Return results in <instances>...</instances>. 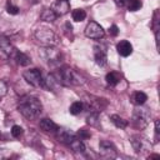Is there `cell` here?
Listing matches in <instances>:
<instances>
[{
    "label": "cell",
    "instance_id": "d4e9b609",
    "mask_svg": "<svg viewBox=\"0 0 160 160\" xmlns=\"http://www.w3.org/2000/svg\"><path fill=\"white\" fill-rule=\"evenodd\" d=\"M126 5H128V10L129 11H138L142 6V2L140 0H129V2Z\"/></svg>",
    "mask_w": 160,
    "mask_h": 160
},
{
    "label": "cell",
    "instance_id": "ffe728a7",
    "mask_svg": "<svg viewBox=\"0 0 160 160\" xmlns=\"http://www.w3.org/2000/svg\"><path fill=\"white\" fill-rule=\"evenodd\" d=\"M110 120H111V122H112L116 128L125 129V128L128 126V120L122 119V118L119 116V115H111V116H110Z\"/></svg>",
    "mask_w": 160,
    "mask_h": 160
},
{
    "label": "cell",
    "instance_id": "44dd1931",
    "mask_svg": "<svg viewBox=\"0 0 160 160\" xmlns=\"http://www.w3.org/2000/svg\"><path fill=\"white\" fill-rule=\"evenodd\" d=\"M105 80H106L108 85H110V86H116L118 82L120 81V76H119L116 72L111 71V72H108V74H106Z\"/></svg>",
    "mask_w": 160,
    "mask_h": 160
},
{
    "label": "cell",
    "instance_id": "cb8c5ba5",
    "mask_svg": "<svg viewBox=\"0 0 160 160\" xmlns=\"http://www.w3.org/2000/svg\"><path fill=\"white\" fill-rule=\"evenodd\" d=\"M152 29H154V34H155V39L156 42L159 40V11L156 10L154 14V20H152Z\"/></svg>",
    "mask_w": 160,
    "mask_h": 160
},
{
    "label": "cell",
    "instance_id": "836d02e7",
    "mask_svg": "<svg viewBox=\"0 0 160 160\" xmlns=\"http://www.w3.org/2000/svg\"><path fill=\"white\" fill-rule=\"evenodd\" d=\"M114 1H115V4H116L118 6H120V8L126 6V4L129 2V0H114Z\"/></svg>",
    "mask_w": 160,
    "mask_h": 160
},
{
    "label": "cell",
    "instance_id": "9a60e30c",
    "mask_svg": "<svg viewBox=\"0 0 160 160\" xmlns=\"http://www.w3.org/2000/svg\"><path fill=\"white\" fill-rule=\"evenodd\" d=\"M116 50H118V52H119L121 56L126 58V56H129V55L132 52V45H131L128 40H121L120 42H118Z\"/></svg>",
    "mask_w": 160,
    "mask_h": 160
},
{
    "label": "cell",
    "instance_id": "277c9868",
    "mask_svg": "<svg viewBox=\"0 0 160 160\" xmlns=\"http://www.w3.org/2000/svg\"><path fill=\"white\" fill-rule=\"evenodd\" d=\"M34 36L44 46H55L59 42L56 34L49 28H39V29H36Z\"/></svg>",
    "mask_w": 160,
    "mask_h": 160
},
{
    "label": "cell",
    "instance_id": "5b68a950",
    "mask_svg": "<svg viewBox=\"0 0 160 160\" xmlns=\"http://www.w3.org/2000/svg\"><path fill=\"white\" fill-rule=\"evenodd\" d=\"M39 55L44 59L45 62L50 64V65H54V64H58L61 59V54L58 49H55L54 46H45L44 49H41L39 51Z\"/></svg>",
    "mask_w": 160,
    "mask_h": 160
},
{
    "label": "cell",
    "instance_id": "83f0119b",
    "mask_svg": "<svg viewBox=\"0 0 160 160\" xmlns=\"http://www.w3.org/2000/svg\"><path fill=\"white\" fill-rule=\"evenodd\" d=\"M6 11L10 15H16V14H19V8L15 6V5H12L11 2H8L6 4Z\"/></svg>",
    "mask_w": 160,
    "mask_h": 160
},
{
    "label": "cell",
    "instance_id": "7402d4cb",
    "mask_svg": "<svg viewBox=\"0 0 160 160\" xmlns=\"http://www.w3.org/2000/svg\"><path fill=\"white\" fill-rule=\"evenodd\" d=\"M82 110H84V104L81 101H75L69 108V111H70L71 115H79Z\"/></svg>",
    "mask_w": 160,
    "mask_h": 160
},
{
    "label": "cell",
    "instance_id": "9c48e42d",
    "mask_svg": "<svg viewBox=\"0 0 160 160\" xmlns=\"http://www.w3.org/2000/svg\"><path fill=\"white\" fill-rule=\"evenodd\" d=\"M99 151H100V155L104 156V158H106V159H115L118 156V152H116L115 146L110 141H106V140L100 141V144H99Z\"/></svg>",
    "mask_w": 160,
    "mask_h": 160
},
{
    "label": "cell",
    "instance_id": "ac0fdd59",
    "mask_svg": "<svg viewBox=\"0 0 160 160\" xmlns=\"http://www.w3.org/2000/svg\"><path fill=\"white\" fill-rule=\"evenodd\" d=\"M40 18H41V20H44V21L52 22V21L56 20L58 15H56V14L54 12V10L50 8V9H44L42 12H41V15H40Z\"/></svg>",
    "mask_w": 160,
    "mask_h": 160
},
{
    "label": "cell",
    "instance_id": "30bf717a",
    "mask_svg": "<svg viewBox=\"0 0 160 160\" xmlns=\"http://www.w3.org/2000/svg\"><path fill=\"white\" fill-rule=\"evenodd\" d=\"M14 50L15 49L12 48L9 39L5 38V36H0V59L8 60L9 58H11Z\"/></svg>",
    "mask_w": 160,
    "mask_h": 160
},
{
    "label": "cell",
    "instance_id": "4dcf8cb0",
    "mask_svg": "<svg viewBox=\"0 0 160 160\" xmlns=\"http://www.w3.org/2000/svg\"><path fill=\"white\" fill-rule=\"evenodd\" d=\"M79 138L81 139V140H84V139H88V138H90V132H88L86 130H80L79 131Z\"/></svg>",
    "mask_w": 160,
    "mask_h": 160
},
{
    "label": "cell",
    "instance_id": "1f68e13d",
    "mask_svg": "<svg viewBox=\"0 0 160 160\" xmlns=\"http://www.w3.org/2000/svg\"><path fill=\"white\" fill-rule=\"evenodd\" d=\"M10 150H8V149H0V159H5V158H8V156H10Z\"/></svg>",
    "mask_w": 160,
    "mask_h": 160
},
{
    "label": "cell",
    "instance_id": "8fae6325",
    "mask_svg": "<svg viewBox=\"0 0 160 160\" xmlns=\"http://www.w3.org/2000/svg\"><path fill=\"white\" fill-rule=\"evenodd\" d=\"M94 59H95V62L100 66H105L108 64V55H106L105 46L102 45L94 46Z\"/></svg>",
    "mask_w": 160,
    "mask_h": 160
},
{
    "label": "cell",
    "instance_id": "6da1fadb",
    "mask_svg": "<svg viewBox=\"0 0 160 160\" xmlns=\"http://www.w3.org/2000/svg\"><path fill=\"white\" fill-rule=\"evenodd\" d=\"M18 110L24 118L29 120H34L40 116L42 111V105L38 98L31 96V95H25L19 100Z\"/></svg>",
    "mask_w": 160,
    "mask_h": 160
},
{
    "label": "cell",
    "instance_id": "d6986e66",
    "mask_svg": "<svg viewBox=\"0 0 160 160\" xmlns=\"http://www.w3.org/2000/svg\"><path fill=\"white\" fill-rule=\"evenodd\" d=\"M15 60L20 66H26L30 64V58L21 51H15Z\"/></svg>",
    "mask_w": 160,
    "mask_h": 160
},
{
    "label": "cell",
    "instance_id": "f1b7e54d",
    "mask_svg": "<svg viewBox=\"0 0 160 160\" xmlns=\"http://www.w3.org/2000/svg\"><path fill=\"white\" fill-rule=\"evenodd\" d=\"M8 94V84L4 80H0V98H4Z\"/></svg>",
    "mask_w": 160,
    "mask_h": 160
},
{
    "label": "cell",
    "instance_id": "3957f363",
    "mask_svg": "<svg viewBox=\"0 0 160 160\" xmlns=\"http://www.w3.org/2000/svg\"><path fill=\"white\" fill-rule=\"evenodd\" d=\"M150 121V111L148 108H144L142 105H136V108L132 111L131 122L136 129H145Z\"/></svg>",
    "mask_w": 160,
    "mask_h": 160
},
{
    "label": "cell",
    "instance_id": "603a6c76",
    "mask_svg": "<svg viewBox=\"0 0 160 160\" xmlns=\"http://www.w3.org/2000/svg\"><path fill=\"white\" fill-rule=\"evenodd\" d=\"M71 16H72V20H74V21H78V22H79V21L85 20L86 12H85L84 9H75V10H72Z\"/></svg>",
    "mask_w": 160,
    "mask_h": 160
},
{
    "label": "cell",
    "instance_id": "7a4b0ae2",
    "mask_svg": "<svg viewBox=\"0 0 160 160\" xmlns=\"http://www.w3.org/2000/svg\"><path fill=\"white\" fill-rule=\"evenodd\" d=\"M55 78H56V80L59 81V84L60 85H66V86H69V85H80V84H82L84 81L81 80V78H80V75L79 74H76L71 68H69V66H62V68H60L55 74H52Z\"/></svg>",
    "mask_w": 160,
    "mask_h": 160
},
{
    "label": "cell",
    "instance_id": "4fadbf2b",
    "mask_svg": "<svg viewBox=\"0 0 160 160\" xmlns=\"http://www.w3.org/2000/svg\"><path fill=\"white\" fill-rule=\"evenodd\" d=\"M51 9L54 10V12H55L58 16L65 15V14H68L69 10H70L69 0H55V2L52 4Z\"/></svg>",
    "mask_w": 160,
    "mask_h": 160
},
{
    "label": "cell",
    "instance_id": "4316f807",
    "mask_svg": "<svg viewBox=\"0 0 160 160\" xmlns=\"http://www.w3.org/2000/svg\"><path fill=\"white\" fill-rule=\"evenodd\" d=\"M24 134V130H22V128L21 126H19V125H14L12 128H11V135L14 136V138H20L21 135Z\"/></svg>",
    "mask_w": 160,
    "mask_h": 160
},
{
    "label": "cell",
    "instance_id": "f546056e",
    "mask_svg": "<svg viewBox=\"0 0 160 160\" xmlns=\"http://www.w3.org/2000/svg\"><path fill=\"white\" fill-rule=\"evenodd\" d=\"M159 135H160V122H159V120H155V139H156V141L159 139Z\"/></svg>",
    "mask_w": 160,
    "mask_h": 160
},
{
    "label": "cell",
    "instance_id": "7c38bea8",
    "mask_svg": "<svg viewBox=\"0 0 160 160\" xmlns=\"http://www.w3.org/2000/svg\"><path fill=\"white\" fill-rule=\"evenodd\" d=\"M75 138H76V134H75L74 131L69 130V129H60V128H59V129L56 130V139H58L60 142H62V144L69 145Z\"/></svg>",
    "mask_w": 160,
    "mask_h": 160
},
{
    "label": "cell",
    "instance_id": "e0dca14e",
    "mask_svg": "<svg viewBox=\"0 0 160 160\" xmlns=\"http://www.w3.org/2000/svg\"><path fill=\"white\" fill-rule=\"evenodd\" d=\"M148 100V95L142 91H135L131 95V102L134 105H144Z\"/></svg>",
    "mask_w": 160,
    "mask_h": 160
},
{
    "label": "cell",
    "instance_id": "8992f818",
    "mask_svg": "<svg viewBox=\"0 0 160 160\" xmlns=\"http://www.w3.org/2000/svg\"><path fill=\"white\" fill-rule=\"evenodd\" d=\"M22 76L26 80V82H29L30 85H32L35 88H44V78L39 69H35V68L29 69V70L24 71Z\"/></svg>",
    "mask_w": 160,
    "mask_h": 160
},
{
    "label": "cell",
    "instance_id": "ba28073f",
    "mask_svg": "<svg viewBox=\"0 0 160 160\" xmlns=\"http://www.w3.org/2000/svg\"><path fill=\"white\" fill-rule=\"evenodd\" d=\"M84 32H85V36L86 38L94 39V40H99V39H102L105 36V30L96 21H90L86 25Z\"/></svg>",
    "mask_w": 160,
    "mask_h": 160
},
{
    "label": "cell",
    "instance_id": "5bb4252c",
    "mask_svg": "<svg viewBox=\"0 0 160 160\" xmlns=\"http://www.w3.org/2000/svg\"><path fill=\"white\" fill-rule=\"evenodd\" d=\"M39 125H40L41 130H44L45 132H56V130L59 129L58 124L54 122L51 119H48V118L41 119L40 122H39Z\"/></svg>",
    "mask_w": 160,
    "mask_h": 160
},
{
    "label": "cell",
    "instance_id": "484cf974",
    "mask_svg": "<svg viewBox=\"0 0 160 160\" xmlns=\"http://www.w3.org/2000/svg\"><path fill=\"white\" fill-rule=\"evenodd\" d=\"M98 119H99L98 112H91V114L88 116L86 121H88V124L91 125V126H98Z\"/></svg>",
    "mask_w": 160,
    "mask_h": 160
},
{
    "label": "cell",
    "instance_id": "2e32d148",
    "mask_svg": "<svg viewBox=\"0 0 160 160\" xmlns=\"http://www.w3.org/2000/svg\"><path fill=\"white\" fill-rule=\"evenodd\" d=\"M69 146H70L75 152H79V154H84L85 150H86L85 144H84V141H82L80 138H75V139L69 144Z\"/></svg>",
    "mask_w": 160,
    "mask_h": 160
},
{
    "label": "cell",
    "instance_id": "d6a6232c",
    "mask_svg": "<svg viewBox=\"0 0 160 160\" xmlns=\"http://www.w3.org/2000/svg\"><path fill=\"white\" fill-rule=\"evenodd\" d=\"M109 32H110L112 36H116V35L119 34V29H118V26H116V25H111L110 29H109Z\"/></svg>",
    "mask_w": 160,
    "mask_h": 160
},
{
    "label": "cell",
    "instance_id": "52a82bcc",
    "mask_svg": "<svg viewBox=\"0 0 160 160\" xmlns=\"http://www.w3.org/2000/svg\"><path fill=\"white\" fill-rule=\"evenodd\" d=\"M130 142H131V146L132 149L135 150V152L138 154H145L148 151L151 150V144L142 136L140 135H134L130 138Z\"/></svg>",
    "mask_w": 160,
    "mask_h": 160
}]
</instances>
